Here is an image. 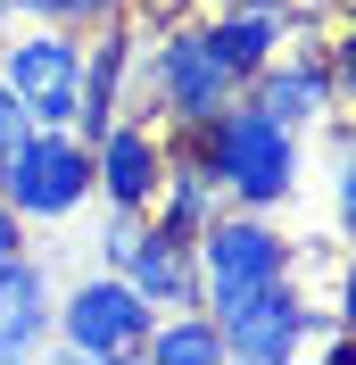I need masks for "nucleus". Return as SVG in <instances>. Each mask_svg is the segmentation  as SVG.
I'll return each mask as SVG.
<instances>
[{"label":"nucleus","instance_id":"4","mask_svg":"<svg viewBox=\"0 0 356 365\" xmlns=\"http://www.w3.org/2000/svg\"><path fill=\"white\" fill-rule=\"evenodd\" d=\"M0 200L25 225H67L91 207V141L75 125H33L17 150H0Z\"/></svg>","mask_w":356,"mask_h":365},{"label":"nucleus","instance_id":"9","mask_svg":"<svg viewBox=\"0 0 356 365\" xmlns=\"http://www.w3.org/2000/svg\"><path fill=\"white\" fill-rule=\"evenodd\" d=\"M83 75V25H25L0 42V83H17L25 100H42V91H75Z\"/></svg>","mask_w":356,"mask_h":365},{"label":"nucleus","instance_id":"10","mask_svg":"<svg viewBox=\"0 0 356 365\" xmlns=\"http://www.w3.org/2000/svg\"><path fill=\"white\" fill-rule=\"evenodd\" d=\"M207 34H216V50H224V67L241 75H257L273 58V50L290 42V34H298V17H290V9H266V0H224L216 17H207Z\"/></svg>","mask_w":356,"mask_h":365},{"label":"nucleus","instance_id":"12","mask_svg":"<svg viewBox=\"0 0 356 365\" xmlns=\"http://www.w3.org/2000/svg\"><path fill=\"white\" fill-rule=\"evenodd\" d=\"M141 357L150 365H232L224 357V324L207 307H166V316L141 332Z\"/></svg>","mask_w":356,"mask_h":365},{"label":"nucleus","instance_id":"19","mask_svg":"<svg viewBox=\"0 0 356 365\" xmlns=\"http://www.w3.org/2000/svg\"><path fill=\"white\" fill-rule=\"evenodd\" d=\"M75 108H83V91H42L33 100V125H75Z\"/></svg>","mask_w":356,"mask_h":365},{"label":"nucleus","instance_id":"15","mask_svg":"<svg viewBox=\"0 0 356 365\" xmlns=\"http://www.w3.org/2000/svg\"><path fill=\"white\" fill-rule=\"evenodd\" d=\"M141 225H150V216H133V207H100V241H91V250H100L108 274H125V257L141 250Z\"/></svg>","mask_w":356,"mask_h":365},{"label":"nucleus","instance_id":"16","mask_svg":"<svg viewBox=\"0 0 356 365\" xmlns=\"http://www.w3.org/2000/svg\"><path fill=\"white\" fill-rule=\"evenodd\" d=\"M25 133H33V100L17 83H0V150H17Z\"/></svg>","mask_w":356,"mask_h":365},{"label":"nucleus","instance_id":"5","mask_svg":"<svg viewBox=\"0 0 356 365\" xmlns=\"http://www.w3.org/2000/svg\"><path fill=\"white\" fill-rule=\"evenodd\" d=\"M157 324V307L125 282V274L91 266L75 291H58V307H50V341L67 349V357L83 365H108V357H141V332Z\"/></svg>","mask_w":356,"mask_h":365},{"label":"nucleus","instance_id":"6","mask_svg":"<svg viewBox=\"0 0 356 365\" xmlns=\"http://www.w3.org/2000/svg\"><path fill=\"white\" fill-rule=\"evenodd\" d=\"M315 324H323V299L307 291V274L290 266L282 282H266V291L248 299L241 316H224V357L241 365H298L315 341Z\"/></svg>","mask_w":356,"mask_h":365},{"label":"nucleus","instance_id":"20","mask_svg":"<svg viewBox=\"0 0 356 365\" xmlns=\"http://www.w3.org/2000/svg\"><path fill=\"white\" fill-rule=\"evenodd\" d=\"M116 9H133V0H67V25H100V17H116Z\"/></svg>","mask_w":356,"mask_h":365},{"label":"nucleus","instance_id":"3","mask_svg":"<svg viewBox=\"0 0 356 365\" xmlns=\"http://www.w3.org/2000/svg\"><path fill=\"white\" fill-rule=\"evenodd\" d=\"M298 266V241H290L273 216H257V207H224V216H207L199 232H191V274H199V307L207 316H241L248 299L266 291V282H282V274Z\"/></svg>","mask_w":356,"mask_h":365},{"label":"nucleus","instance_id":"8","mask_svg":"<svg viewBox=\"0 0 356 365\" xmlns=\"http://www.w3.org/2000/svg\"><path fill=\"white\" fill-rule=\"evenodd\" d=\"M241 100H257V108H266L273 125H290V133H315V125H332L340 91H332V67H323V42H298V34H290V42L273 50L266 67L241 83Z\"/></svg>","mask_w":356,"mask_h":365},{"label":"nucleus","instance_id":"2","mask_svg":"<svg viewBox=\"0 0 356 365\" xmlns=\"http://www.w3.org/2000/svg\"><path fill=\"white\" fill-rule=\"evenodd\" d=\"M199 158H207V175H216L224 207H257V216H273V207L298 200L307 133L273 125L257 100H232L224 116H207V125H199Z\"/></svg>","mask_w":356,"mask_h":365},{"label":"nucleus","instance_id":"18","mask_svg":"<svg viewBox=\"0 0 356 365\" xmlns=\"http://www.w3.org/2000/svg\"><path fill=\"white\" fill-rule=\"evenodd\" d=\"M17 250H33V225H25L17 207L0 200V266H9V257H17Z\"/></svg>","mask_w":356,"mask_h":365},{"label":"nucleus","instance_id":"7","mask_svg":"<svg viewBox=\"0 0 356 365\" xmlns=\"http://www.w3.org/2000/svg\"><path fill=\"white\" fill-rule=\"evenodd\" d=\"M157 182H166V125L141 116V108H116L108 125L91 133V200L150 216Z\"/></svg>","mask_w":356,"mask_h":365},{"label":"nucleus","instance_id":"1","mask_svg":"<svg viewBox=\"0 0 356 365\" xmlns=\"http://www.w3.org/2000/svg\"><path fill=\"white\" fill-rule=\"evenodd\" d=\"M241 100V75L224 67L207 17H166L157 42H141V75H133V108L157 116L166 133H199L207 116H224Z\"/></svg>","mask_w":356,"mask_h":365},{"label":"nucleus","instance_id":"13","mask_svg":"<svg viewBox=\"0 0 356 365\" xmlns=\"http://www.w3.org/2000/svg\"><path fill=\"white\" fill-rule=\"evenodd\" d=\"M323 67H332V91H340V108H356V0H340L332 17H323Z\"/></svg>","mask_w":356,"mask_h":365},{"label":"nucleus","instance_id":"11","mask_svg":"<svg viewBox=\"0 0 356 365\" xmlns=\"http://www.w3.org/2000/svg\"><path fill=\"white\" fill-rule=\"evenodd\" d=\"M125 282H133L141 299H150L157 316L166 307H199V274H191V241L166 225H141V250L125 257Z\"/></svg>","mask_w":356,"mask_h":365},{"label":"nucleus","instance_id":"17","mask_svg":"<svg viewBox=\"0 0 356 365\" xmlns=\"http://www.w3.org/2000/svg\"><path fill=\"white\" fill-rule=\"evenodd\" d=\"M323 316H340V332H356V241H348V266H340V291L323 299Z\"/></svg>","mask_w":356,"mask_h":365},{"label":"nucleus","instance_id":"14","mask_svg":"<svg viewBox=\"0 0 356 365\" xmlns=\"http://www.w3.org/2000/svg\"><path fill=\"white\" fill-rule=\"evenodd\" d=\"M332 225L340 241H356V116L332 125Z\"/></svg>","mask_w":356,"mask_h":365}]
</instances>
